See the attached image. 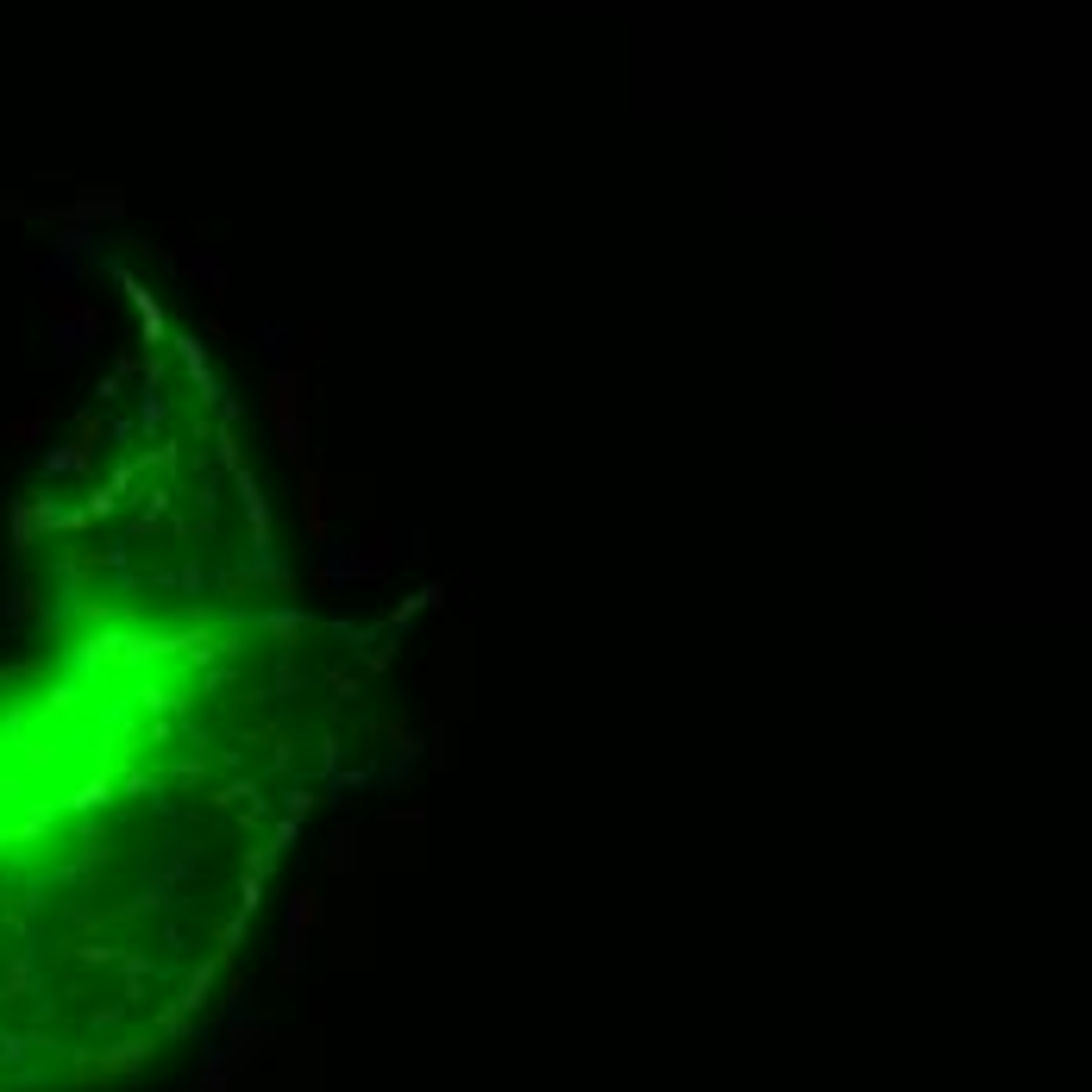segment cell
Masks as SVG:
<instances>
[{"instance_id": "cell-1", "label": "cell", "mask_w": 1092, "mask_h": 1092, "mask_svg": "<svg viewBox=\"0 0 1092 1092\" xmlns=\"http://www.w3.org/2000/svg\"><path fill=\"white\" fill-rule=\"evenodd\" d=\"M0 1092H120L214 1011L371 653L296 603L201 364H126L13 515Z\"/></svg>"}]
</instances>
